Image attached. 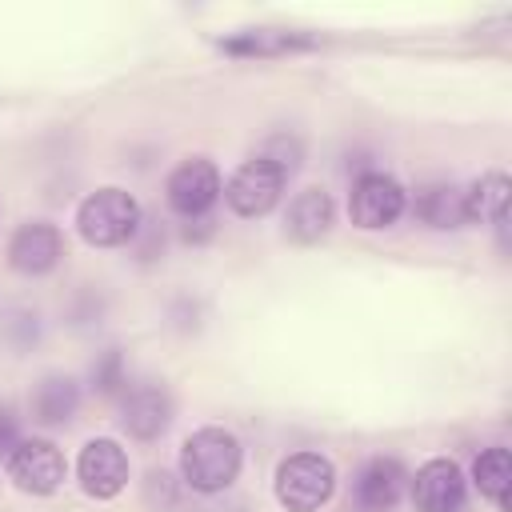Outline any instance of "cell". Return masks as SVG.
I'll return each mask as SVG.
<instances>
[{"instance_id":"6da1fadb","label":"cell","mask_w":512,"mask_h":512,"mask_svg":"<svg viewBox=\"0 0 512 512\" xmlns=\"http://www.w3.org/2000/svg\"><path fill=\"white\" fill-rule=\"evenodd\" d=\"M240 464H244L240 440L228 428H216V424L196 428L180 448V480L192 492H204V496L232 488V480L240 476Z\"/></svg>"},{"instance_id":"7a4b0ae2","label":"cell","mask_w":512,"mask_h":512,"mask_svg":"<svg viewBox=\"0 0 512 512\" xmlns=\"http://www.w3.org/2000/svg\"><path fill=\"white\" fill-rule=\"evenodd\" d=\"M76 232L92 248H116L128 244L140 232V204L124 188H96L76 208Z\"/></svg>"},{"instance_id":"3957f363","label":"cell","mask_w":512,"mask_h":512,"mask_svg":"<svg viewBox=\"0 0 512 512\" xmlns=\"http://www.w3.org/2000/svg\"><path fill=\"white\" fill-rule=\"evenodd\" d=\"M336 492V464L320 452H292L276 468V500L288 512H316Z\"/></svg>"},{"instance_id":"277c9868","label":"cell","mask_w":512,"mask_h":512,"mask_svg":"<svg viewBox=\"0 0 512 512\" xmlns=\"http://www.w3.org/2000/svg\"><path fill=\"white\" fill-rule=\"evenodd\" d=\"M284 180H288V176H284L272 160L252 156V160H244V164L232 172V180H228L220 192H224V200H228V208H232L236 216L260 220V216H268V212L280 204Z\"/></svg>"},{"instance_id":"5b68a950","label":"cell","mask_w":512,"mask_h":512,"mask_svg":"<svg viewBox=\"0 0 512 512\" xmlns=\"http://www.w3.org/2000/svg\"><path fill=\"white\" fill-rule=\"evenodd\" d=\"M4 468H8V480L28 496H52L68 476L64 452L52 440H40V436L16 440L12 452L4 456Z\"/></svg>"},{"instance_id":"8992f818","label":"cell","mask_w":512,"mask_h":512,"mask_svg":"<svg viewBox=\"0 0 512 512\" xmlns=\"http://www.w3.org/2000/svg\"><path fill=\"white\" fill-rule=\"evenodd\" d=\"M408 208V192L396 176H384V172H364L352 192H348V216L356 228L364 232H380V228H392Z\"/></svg>"},{"instance_id":"52a82bcc","label":"cell","mask_w":512,"mask_h":512,"mask_svg":"<svg viewBox=\"0 0 512 512\" xmlns=\"http://www.w3.org/2000/svg\"><path fill=\"white\" fill-rule=\"evenodd\" d=\"M164 200H168V208H172L176 216H184V220L204 216V212L220 200V172H216V164L204 160V156L180 160V164L168 172Z\"/></svg>"},{"instance_id":"ba28073f","label":"cell","mask_w":512,"mask_h":512,"mask_svg":"<svg viewBox=\"0 0 512 512\" xmlns=\"http://www.w3.org/2000/svg\"><path fill=\"white\" fill-rule=\"evenodd\" d=\"M76 480L92 500L120 496L128 488V452L108 436L88 440L80 448V456H76Z\"/></svg>"},{"instance_id":"9c48e42d","label":"cell","mask_w":512,"mask_h":512,"mask_svg":"<svg viewBox=\"0 0 512 512\" xmlns=\"http://www.w3.org/2000/svg\"><path fill=\"white\" fill-rule=\"evenodd\" d=\"M176 416V404H172V392L164 384H136L124 392V404H120V428L148 444V440H160L168 432Z\"/></svg>"},{"instance_id":"30bf717a","label":"cell","mask_w":512,"mask_h":512,"mask_svg":"<svg viewBox=\"0 0 512 512\" xmlns=\"http://www.w3.org/2000/svg\"><path fill=\"white\" fill-rule=\"evenodd\" d=\"M464 500H468V480L456 460L436 456L416 468V476H412L416 512H464Z\"/></svg>"},{"instance_id":"8fae6325","label":"cell","mask_w":512,"mask_h":512,"mask_svg":"<svg viewBox=\"0 0 512 512\" xmlns=\"http://www.w3.org/2000/svg\"><path fill=\"white\" fill-rule=\"evenodd\" d=\"M60 256H64V236L48 220H28L8 240V264L20 276H44L60 264Z\"/></svg>"},{"instance_id":"7c38bea8","label":"cell","mask_w":512,"mask_h":512,"mask_svg":"<svg viewBox=\"0 0 512 512\" xmlns=\"http://www.w3.org/2000/svg\"><path fill=\"white\" fill-rule=\"evenodd\" d=\"M408 488V472L396 456H372L356 476V504L364 512H392Z\"/></svg>"},{"instance_id":"4fadbf2b","label":"cell","mask_w":512,"mask_h":512,"mask_svg":"<svg viewBox=\"0 0 512 512\" xmlns=\"http://www.w3.org/2000/svg\"><path fill=\"white\" fill-rule=\"evenodd\" d=\"M336 224V204L324 188H300L292 200H288V212H284V236L296 240V244H316L328 236V228Z\"/></svg>"},{"instance_id":"5bb4252c","label":"cell","mask_w":512,"mask_h":512,"mask_svg":"<svg viewBox=\"0 0 512 512\" xmlns=\"http://www.w3.org/2000/svg\"><path fill=\"white\" fill-rule=\"evenodd\" d=\"M316 48L312 36L304 32H288V28H248V32H236V36H224L220 40V52L228 56H244V60H272V56H288V52H308Z\"/></svg>"},{"instance_id":"9a60e30c","label":"cell","mask_w":512,"mask_h":512,"mask_svg":"<svg viewBox=\"0 0 512 512\" xmlns=\"http://www.w3.org/2000/svg\"><path fill=\"white\" fill-rule=\"evenodd\" d=\"M28 408H32V420L36 424H68L80 408V384L64 372H48L36 380L32 396H28Z\"/></svg>"},{"instance_id":"2e32d148","label":"cell","mask_w":512,"mask_h":512,"mask_svg":"<svg viewBox=\"0 0 512 512\" xmlns=\"http://www.w3.org/2000/svg\"><path fill=\"white\" fill-rule=\"evenodd\" d=\"M508 176L504 172H484L468 192H464V220L476 224H492L504 236L508 224Z\"/></svg>"},{"instance_id":"e0dca14e","label":"cell","mask_w":512,"mask_h":512,"mask_svg":"<svg viewBox=\"0 0 512 512\" xmlns=\"http://www.w3.org/2000/svg\"><path fill=\"white\" fill-rule=\"evenodd\" d=\"M472 480H476L480 496H488L500 512H512V500H508V492H512V456H508V448H500V444L484 448L472 460Z\"/></svg>"},{"instance_id":"ac0fdd59","label":"cell","mask_w":512,"mask_h":512,"mask_svg":"<svg viewBox=\"0 0 512 512\" xmlns=\"http://www.w3.org/2000/svg\"><path fill=\"white\" fill-rule=\"evenodd\" d=\"M416 216L428 228H460L464 224V192L452 184H428L416 192Z\"/></svg>"},{"instance_id":"d6986e66","label":"cell","mask_w":512,"mask_h":512,"mask_svg":"<svg viewBox=\"0 0 512 512\" xmlns=\"http://www.w3.org/2000/svg\"><path fill=\"white\" fill-rule=\"evenodd\" d=\"M92 388H96L100 396H112V392L124 388V356H120L116 348H108V352L92 364Z\"/></svg>"},{"instance_id":"ffe728a7","label":"cell","mask_w":512,"mask_h":512,"mask_svg":"<svg viewBox=\"0 0 512 512\" xmlns=\"http://www.w3.org/2000/svg\"><path fill=\"white\" fill-rule=\"evenodd\" d=\"M264 160H272L284 176H292L296 168H300V140L296 136H288V132H280V136H272L268 144H264V152H260Z\"/></svg>"},{"instance_id":"44dd1931","label":"cell","mask_w":512,"mask_h":512,"mask_svg":"<svg viewBox=\"0 0 512 512\" xmlns=\"http://www.w3.org/2000/svg\"><path fill=\"white\" fill-rule=\"evenodd\" d=\"M16 440H20V436H16V416H12V408L0 404V456H8Z\"/></svg>"}]
</instances>
